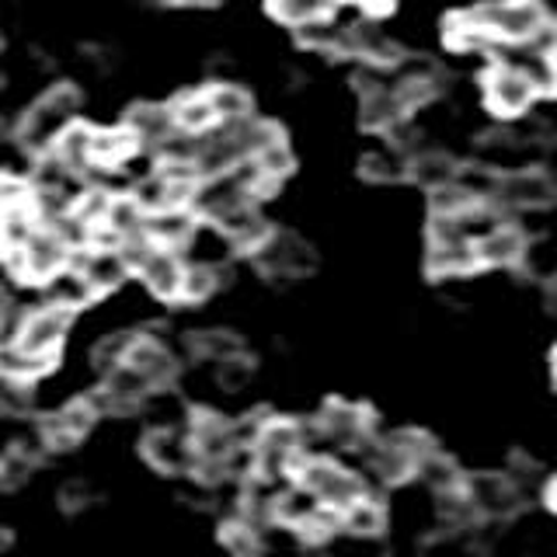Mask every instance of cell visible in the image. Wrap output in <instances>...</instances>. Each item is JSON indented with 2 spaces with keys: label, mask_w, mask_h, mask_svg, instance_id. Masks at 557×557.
Masks as SVG:
<instances>
[{
  "label": "cell",
  "mask_w": 557,
  "mask_h": 557,
  "mask_svg": "<svg viewBox=\"0 0 557 557\" xmlns=\"http://www.w3.org/2000/svg\"><path fill=\"white\" fill-rule=\"evenodd\" d=\"M42 296H46V304L77 313L84 304H91L98 293L91 289V283H87L81 269H74V265H60L57 272L42 278Z\"/></svg>",
  "instance_id": "obj_12"
},
{
  "label": "cell",
  "mask_w": 557,
  "mask_h": 557,
  "mask_svg": "<svg viewBox=\"0 0 557 557\" xmlns=\"http://www.w3.org/2000/svg\"><path fill=\"white\" fill-rule=\"evenodd\" d=\"M32 202V185L14 178V174L0 171V213L4 209H14V206H28Z\"/></svg>",
  "instance_id": "obj_29"
},
{
  "label": "cell",
  "mask_w": 557,
  "mask_h": 557,
  "mask_svg": "<svg viewBox=\"0 0 557 557\" xmlns=\"http://www.w3.org/2000/svg\"><path fill=\"white\" fill-rule=\"evenodd\" d=\"M495 206H550L554 202V182L547 171H516L505 174V178L495 182L492 191Z\"/></svg>",
  "instance_id": "obj_7"
},
{
  "label": "cell",
  "mask_w": 557,
  "mask_h": 557,
  "mask_svg": "<svg viewBox=\"0 0 557 557\" xmlns=\"http://www.w3.org/2000/svg\"><path fill=\"white\" fill-rule=\"evenodd\" d=\"M112 231L122 237H133V234H147V209L139 206L133 196H112L109 209H104V220Z\"/></svg>",
  "instance_id": "obj_19"
},
{
  "label": "cell",
  "mask_w": 557,
  "mask_h": 557,
  "mask_svg": "<svg viewBox=\"0 0 557 557\" xmlns=\"http://www.w3.org/2000/svg\"><path fill=\"white\" fill-rule=\"evenodd\" d=\"M122 362H129L133 370L144 376L153 391L168 387V383L178 376V362H174L168 348L157 342V338H150V335H136L133 345H129V352H126V359H122Z\"/></svg>",
  "instance_id": "obj_9"
},
{
  "label": "cell",
  "mask_w": 557,
  "mask_h": 557,
  "mask_svg": "<svg viewBox=\"0 0 557 557\" xmlns=\"http://www.w3.org/2000/svg\"><path fill=\"white\" fill-rule=\"evenodd\" d=\"M126 129L133 133L139 147L157 150L178 126H174L171 104H136V109H129V115H126Z\"/></svg>",
  "instance_id": "obj_13"
},
{
  "label": "cell",
  "mask_w": 557,
  "mask_h": 557,
  "mask_svg": "<svg viewBox=\"0 0 557 557\" xmlns=\"http://www.w3.org/2000/svg\"><path fill=\"white\" fill-rule=\"evenodd\" d=\"M191 352H199L202 359H226V356H237L244 352L240 338L234 335V331H202L199 338H191Z\"/></svg>",
  "instance_id": "obj_24"
},
{
  "label": "cell",
  "mask_w": 557,
  "mask_h": 557,
  "mask_svg": "<svg viewBox=\"0 0 557 557\" xmlns=\"http://www.w3.org/2000/svg\"><path fill=\"white\" fill-rule=\"evenodd\" d=\"M171 112H174V126L185 129V133H206V129L216 126V115H213V109H209L206 91L182 95L171 104Z\"/></svg>",
  "instance_id": "obj_18"
},
{
  "label": "cell",
  "mask_w": 557,
  "mask_h": 557,
  "mask_svg": "<svg viewBox=\"0 0 557 557\" xmlns=\"http://www.w3.org/2000/svg\"><path fill=\"white\" fill-rule=\"evenodd\" d=\"M70 324H74V310L46 304L39 310L25 313L22 331H17L14 345L22 348V352H32V356H57Z\"/></svg>",
  "instance_id": "obj_3"
},
{
  "label": "cell",
  "mask_w": 557,
  "mask_h": 557,
  "mask_svg": "<svg viewBox=\"0 0 557 557\" xmlns=\"http://www.w3.org/2000/svg\"><path fill=\"white\" fill-rule=\"evenodd\" d=\"M383 527H387V512H383V505L370 492L359 495L352 505L342 509V530L356 533V536H380Z\"/></svg>",
  "instance_id": "obj_17"
},
{
  "label": "cell",
  "mask_w": 557,
  "mask_h": 557,
  "mask_svg": "<svg viewBox=\"0 0 557 557\" xmlns=\"http://www.w3.org/2000/svg\"><path fill=\"white\" fill-rule=\"evenodd\" d=\"M258 533H261V530L255 527V522H248L244 516H237L234 522H226V527H223L220 540H223V547H226V550H234V554H255V550H261Z\"/></svg>",
  "instance_id": "obj_26"
},
{
  "label": "cell",
  "mask_w": 557,
  "mask_h": 557,
  "mask_svg": "<svg viewBox=\"0 0 557 557\" xmlns=\"http://www.w3.org/2000/svg\"><path fill=\"white\" fill-rule=\"evenodd\" d=\"M91 126H84V122H70V126L60 129V136L52 139V153L60 157V161L77 174V178H84L87 171L95 168V157H91Z\"/></svg>",
  "instance_id": "obj_14"
},
{
  "label": "cell",
  "mask_w": 557,
  "mask_h": 557,
  "mask_svg": "<svg viewBox=\"0 0 557 557\" xmlns=\"http://www.w3.org/2000/svg\"><path fill=\"white\" fill-rule=\"evenodd\" d=\"M405 178H414L418 185H425V188H440V185L457 178V161L446 157V153H418L408 161Z\"/></svg>",
  "instance_id": "obj_20"
},
{
  "label": "cell",
  "mask_w": 557,
  "mask_h": 557,
  "mask_svg": "<svg viewBox=\"0 0 557 557\" xmlns=\"http://www.w3.org/2000/svg\"><path fill=\"white\" fill-rule=\"evenodd\" d=\"M209 109H213L216 122H237L244 115H251V95L237 84H213L206 87Z\"/></svg>",
  "instance_id": "obj_21"
},
{
  "label": "cell",
  "mask_w": 557,
  "mask_h": 557,
  "mask_svg": "<svg viewBox=\"0 0 557 557\" xmlns=\"http://www.w3.org/2000/svg\"><path fill=\"white\" fill-rule=\"evenodd\" d=\"M248 380H251V362L244 359V352L220 359L216 383H220L223 391H240V387H244V383H248Z\"/></svg>",
  "instance_id": "obj_28"
},
{
  "label": "cell",
  "mask_w": 557,
  "mask_h": 557,
  "mask_svg": "<svg viewBox=\"0 0 557 557\" xmlns=\"http://www.w3.org/2000/svg\"><path fill=\"white\" fill-rule=\"evenodd\" d=\"M359 171H362V178H370V182H400L408 174V161L400 153L380 150V153H366Z\"/></svg>",
  "instance_id": "obj_23"
},
{
  "label": "cell",
  "mask_w": 557,
  "mask_h": 557,
  "mask_svg": "<svg viewBox=\"0 0 557 557\" xmlns=\"http://www.w3.org/2000/svg\"><path fill=\"white\" fill-rule=\"evenodd\" d=\"M77 109H81V91H77V87L74 84H57L52 91H46L25 112L22 126H17V139H22V147L35 150V153L49 150L52 139L60 136V129L74 122Z\"/></svg>",
  "instance_id": "obj_1"
},
{
  "label": "cell",
  "mask_w": 557,
  "mask_h": 557,
  "mask_svg": "<svg viewBox=\"0 0 557 557\" xmlns=\"http://www.w3.org/2000/svg\"><path fill=\"white\" fill-rule=\"evenodd\" d=\"M460 487H463V495L470 498V505H474L481 519H509L519 509L516 484L509 478H502V474L463 478Z\"/></svg>",
  "instance_id": "obj_5"
},
{
  "label": "cell",
  "mask_w": 557,
  "mask_h": 557,
  "mask_svg": "<svg viewBox=\"0 0 557 557\" xmlns=\"http://www.w3.org/2000/svg\"><path fill=\"white\" fill-rule=\"evenodd\" d=\"M318 432L324 435V440L352 449L362 443V435H370V418H366V411L359 405H348V400H327L318 414Z\"/></svg>",
  "instance_id": "obj_8"
},
{
  "label": "cell",
  "mask_w": 557,
  "mask_h": 557,
  "mask_svg": "<svg viewBox=\"0 0 557 557\" xmlns=\"http://www.w3.org/2000/svg\"><path fill=\"white\" fill-rule=\"evenodd\" d=\"M8 547H11V533L0 527V550H8Z\"/></svg>",
  "instance_id": "obj_32"
},
{
  "label": "cell",
  "mask_w": 557,
  "mask_h": 557,
  "mask_svg": "<svg viewBox=\"0 0 557 557\" xmlns=\"http://www.w3.org/2000/svg\"><path fill=\"white\" fill-rule=\"evenodd\" d=\"M87 498H91V492L84 487V481H74L70 487H63V505H66V509H81V505H87Z\"/></svg>",
  "instance_id": "obj_30"
},
{
  "label": "cell",
  "mask_w": 557,
  "mask_h": 557,
  "mask_svg": "<svg viewBox=\"0 0 557 557\" xmlns=\"http://www.w3.org/2000/svg\"><path fill=\"white\" fill-rule=\"evenodd\" d=\"M478 244L474 240H449L429 248V272L432 275H463L478 269Z\"/></svg>",
  "instance_id": "obj_16"
},
{
  "label": "cell",
  "mask_w": 557,
  "mask_h": 557,
  "mask_svg": "<svg viewBox=\"0 0 557 557\" xmlns=\"http://www.w3.org/2000/svg\"><path fill=\"white\" fill-rule=\"evenodd\" d=\"M191 234H196V213L188 206H168L157 209V213H147V237L161 244V248L182 251Z\"/></svg>",
  "instance_id": "obj_11"
},
{
  "label": "cell",
  "mask_w": 557,
  "mask_h": 557,
  "mask_svg": "<svg viewBox=\"0 0 557 557\" xmlns=\"http://www.w3.org/2000/svg\"><path fill=\"white\" fill-rule=\"evenodd\" d=\"M432 191V213H463L467 206H474V199L467 196V191L457 185V182H446L440 188H429Z\"/></svg>",
  "instance_id": "obj_27"
},
{
  "label": "cell",
  "mask_w": 557,
  "mask_h": 557,
  "mask_svg": "<svg viewBox=\"0 0 557 557\" xmlns=\"http://www.w3.org/2000/svg\"><path fill=\"white\" fill-rule=\"evenodd\" d=\"M478 261L481 265H512L519 261V255L527 251V240L509 223H495L492 231L481 234L478 240Z\"/></svg>",
  "instance_id": "obj_15"
},
{
  "label": "cell",
  "mask_w": 557,
  "mask_h": 557,
  "mask_svg": "<svg viewBox=\"0 0 557 557\" xmlns=\"http://www.w3.org/2000/svg\"><path fill=\"white\" fill-rule=\"evenodd\" d=\"M536 98V84L530 77V70L522 66H495L492 74L484 77V101L487 109L498 115H519L527 112Z\"/></svg>",
  "instance_id": "obj_4"
},
{
  "label": "cell",
  "mask_w": 557,
  "mask_h": 557,
  "mask_svg": "<svg viewBox=\"0 0 557 557\" xmlns=\"http://www.w3.org/2000/svg\"><path fill=\"white\" fill-rule=\"evenodd\" d=\"M463 17L484 35L505 42H530L540 28L550 25V11L540 0H498L478 11H463Z\"/></svg>",
  "instance_id": "obj_2"
},
{
  "label": "cell",
  "mask_w": 557,
  "mask_h": 557,
  "mask_svg": "<svg viewBox=\"0 0 557 557\" xmlns=\"http://www.w3.org/2000/svg\"><path fill=\"white\" fill-rule=\"evenodd\" d=\"M220 289V272L216 265H185L182 272V286H178V300H188V304H202L209 300Z\"/></svg>",
  "instance_id": "obj_22"
},
{
  "label": "cell",
  "mask_w": 557,
  "mask_h": 557,
  "mask_svg": "<svg viewBox=\"0 0 557 557\" xmlns=\"http://www.w3.org/2000/svg\"><path fill=\"white\" fill-rule=\"evenodd\" d=\"M11 307V296H8V289L4 286H0V313H4Z\"/></svg>",
  "instance_id": "obj_31"
},
{
  "label": "cell",
  "mask_w": 557,
  "mask_h": 557,
  "mask_svg": "<svg viewBox=\"0 0 557 557\" xmlns=\"http://www.w3.org/2000/svg\"><path fill=\"white\" fill-rule=\"evenodd\" d=\"M144 457L161 470V474H191L196 467V446H191L188 435L174 432V429H153L144 440Z\"/></svg>",
  "instance_id": "obj_6"
},
{
  "label": "cell",
  "mask_w": 557,
  "mask_h": 557,
  "mask_svg": "<svg viewBox=\"0 0 557 557\" xmlns=\"http://www.w3.org/2000/svg\"><path fill=\"white\" fill-rule=\"evenodd\" d=\"M133 338H136V331H115V335L101 338V342L95 345V352H91L95 370H98V373H109L112 366H119L122 359H126Z\"/></svg>",
  "instance_id": "obj_25"
},
{
  "label": "cell",
  "mask_w": 557,
  "mask_h": 557,
  "mask_svg": "<svg viewBox=\"0 0 557 557\" xmlns=\"http://www.w3.org/2000/svg\"><path fill=\"white\" fill-rule=\"evenodd\" d=\"M136 272L150 286L153 296H161V300H178V286H182V272H185L178 251L161 248V244H157Z\"/></svg>",
  "instance_id": "obj_10"
}]
</instances>
